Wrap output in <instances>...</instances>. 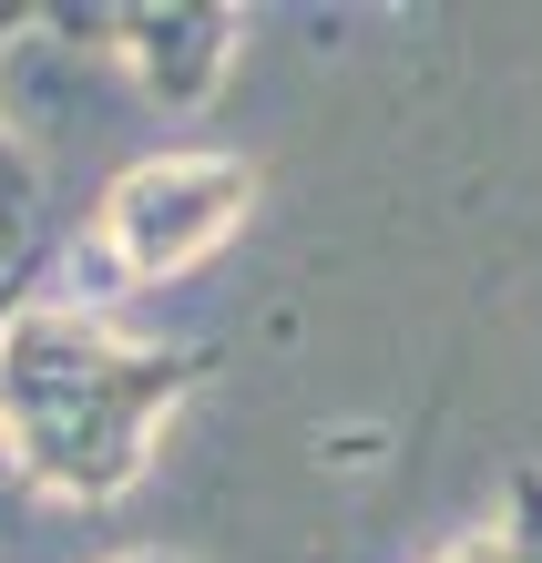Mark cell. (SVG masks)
Wrapping results in <instances>:
<instances>
[{"instance_id":"cell-1","label":"cell","mask_w":542,"mask_h":563,"mask_svg":"<svg viewBox=\"0 0 542 563\" xmlns=\"http://www.w3.org/2000/svg\"><path fill=\"white\" fill-rule=\"evenodd\" d=\"M215 379L206 349L185 339H123L92 308H52L21 287L11 328H0V451L42 503H123L144 482L195 389Z\"/></svg>"},{"instance_id":"cell-2","label":"cell","mask_w":542,"mask_h":563,"mask_svg":"<svg viewBox=\"0 0 542 563\" xmlns=\"http://www.w3.org/2000/svg\"><path fill=\"white\" fill-rule=\"evenodd\" d=\"M246 216H256L246 154H215V144L133 154L92 206V256L113 267V287H164V277H195Z\"/></svg>"},{"instance_id":"cell-3","label":"cell","mask_w":542,"mask_h":563,"mask_svg":"<svg viewBox=\"0 0 542 563\" xmlns=\"http://www.w3.org/2000/svg\"><path fill=\"white\" fill-rule=\"evenodd\" d=\"M42 31L62 42H92L113 52L133 82H144V103L164 113H206L235 52H246V21L225 11V0H123V11H42Z\"/></svg>"},{"instance_id":"cell-4","label":"cell","mask_w":542,"mask_h":563,"mask_svg":"<svg viewBox=\"0 0 542 563\" xmlns=\"http://www.w3.org/2000/svg\"><path fill=\"white\" fill-rule=\"evenodd\" d=\"M501 543H512V563H542V461H522L512 482H501Z\"/></svg>"},{"instance_id":"cell-5","label":"cell","mask_w":542,"mask_h":563,"mask_svg":"<svg viewBox=\"0 0 542 563\" xmlns=\"http://www.w3.org/2000/svg\"><path fill=\"white\" fill-rule=\"evenodd\" d=\"M31 195H42L31 185V154L0 134V256H31Z\"/></svg>"},{"instance_id":"cell-6","label":"cell","mask_w":542,"mask_h":563,"mask_svg":"<svg viewBox=\"0 0 542 563\" xmlns=\"http://www.w3.org/2000/svg\"><path fill=\"white\" fill-rule=\"evenodd\" d=\"M430 563H512V543H501V522H461Z\"/></svg>"},{"instance_id":"cell-7","label":"cell","mask_w":542,"mask_h":563,"mask_svg":"<svg viewBox=\"0 0 542 563\" xmlns=\"http://www.w3.org/2000/svg\"><path fill=\"white\" fill-rule=\"evenodd\" d=\"M21 287H31V256H0V328H11V308H21Z\"/></svg>"},{"instance_id":"cell-8","label":"cell","mask_w":542,"mask_h":563,"mask_svg":"<svg viewBox=\"0 0 542 563\" xmlns=\"http://www.w3.org/2000/svg\"><path fill=\"white\" fill-rule=\"evenodd\" d=\"M21 31H42V11H11V0H0V52H11Z\"/></svg>"},{"instance_id":"cell-9","label":"cell","mask_w":542,"mask_h":563,"mask_svg":"<svg viewBox=\"0 0 542 563\" xmlns=\"http://www.w3.org/2000/svg\"><path fill=\"white\" fill-rule=\"evenodd\" d=\"M113 563H185V553H164V543H144V553H113Z\"/></svg>"}]
</instances>
